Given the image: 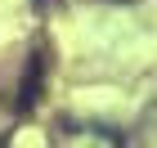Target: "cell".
Segmentation results:
<instances>
[{
	"label": "cell",
	"mask_w": 157,
	"mask_h": 148,
	"mask_svg": "<svg viewBox=\"0 0 157 148\" xmlns=\"http://www.w3.org/2000/svg\"><path fill=\"white\" fill-rule=\"evenodd\" d=\"M40 76H45V49H36L32 63H27L23 90H18V112H32V108H36V99H40Z\"/></svg>",
	"instance_id": "6da1fadb"
}]
</instances>
